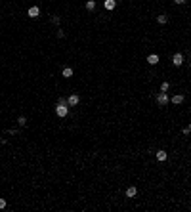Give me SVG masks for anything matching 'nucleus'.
Masks as SVG:
<instances>
[{"instance_id": "nucleus-5", "label": "nucleus", "mask_w": 191, "mask_h": 212, "mask_svg": "<svg viewBox=\"0 0 191 212\" xmlns=\"http://www.w3.org/2000/svg\"><path fill=\"white\" fill-rule=\"evenodd\" d=\"M172 63L176 65V67H180V65L183 63V55H182V54H174V55H172Z\"/></svg>"}, {"instance_id": "nucleus-3", "label": "nucleus", "mask_w": 191, "mask_h": 212, "mask_svg": "<svg viewBox=\"0 0 191 212\" xmlns=\"http://www.w3.org/2000/svg\"><path fill=\"white\" fill-rule=\"evenodd\" d=\"M27 15L29 17H33V19H37L38 15H40V10L37 8V6H33V8H29V12H27Z\"/></svg>"}, {"instance_id": "nucleus-8", "label": "nucleus", "mask_w": 191, "mask_h": 212, "mask_svg": "<svg viewBox=\"0 0 191 212\" xmlns=\"http://www.w3.org/2000/svg\"><path fill=\"white\" fill-rule=\"evenodd\" d=\"M105 10H115V6H117V0H105Z\"/></svg>"}, {"instance_id": "nucleus-12", "label": "nucleus", "mask_w": 191, "mask_h": 212, "mask_svg": "<svg viewBox=\"0 0 191 212\" xmlns=\"http://www.w3.org/2000/svg\"><path fill=\"white\" fill-rule=\"evenodd\" d=\"M166 21H168V17H166V15H164V14H161V15H157V23H161V25H164V23H166Z\"/></svg>"}, {"instance_id": "nucleus-1", "label": "nucleus", "mask_w": 191, "mask_h": 212, "mask_svg": "<svg viewBox=\"0 0 191 212\" xmlns=\"http://www.w3.org/2000/svg\"><path fill=\"white\" fill-rule=\"evenodd\" d=\"M55 113H57V117H61V119H65V117L69 115L67 103H57V107H55Z\"/></svg>"}, {"instance_id": "nucleus-21", "label": "nucleus", "mask_w": 191, "mask_h": 212, "mask_svg": "<svg viewBox=\"0 0 191 212\" xmlns=\"http://www.w3.org/2000/svg\"><path fill=\"white\" fill-rule=\"evenodd\" d=\"M0 142H2V136H0Z\"/></svg>"}, {"instance_id": "nucleus-6", "label": "nucleus", "mask_w": 191, "mask_h": 212, "mask_svg": "<svg viewBox=\"0 0 191 212\" xmlns=\"http://www.w3.org/2000/svg\"><path fill=\"white\" fill-rule=\"evenodd\" d=\"M147 63H149V65H157V63H159V55H157V54H151L149 57H147Z\"/></svg>"}, {"instance_id": "nucleus-19", "label": "nucleus", "mask_w": 191, "mask_h": 212, "mask_svg": "<svg viewBox=\"0 0 191 212\" xmlns=\"http://www.w3.org/2000/svg\"><path fill=\"white\" fill-rule=\"evenodd\" d=\"M185 2H187V0H174V4H180V6L185 4Z\"/></svg>"}, {"instance_id": "nucleus-7", "label": "nucleus", "mask_w": 191, "mask_h": 212, "mask_svg": "<svg viewBox=\"0 0 191 212\" xmlns=\"http://www.w3.org/2000/svg\"><path fill=\"white\" fill-rule=\"evenodd\" d=\"M172 103H174V105H180V103H183V96H182V94H176V96H172Z\"/></svg>"}, {"instance_id": "nucleus-9", "label": "nucleus", "mask_w": 191, "mask_h": 212, "mask_svg": "<svg viewBox=\"0 0 191 212\" xmlns=\"http://www.w3.org/2000/svg\"><path fill=\"white\" fill-rule=\"evenodd\" d=\"M138 189L134 187V185H130V187H126V197H136Z\"/></svg>"}, {"instance_id": "nucleus-17", "label": "nucleus", "mask_w": 191, "mask_h": 212, "mask_svg": "<svg viewBox=\"0 0 191 212\" xmlns=\"http://www.w3.org/2000/svg\"><path fill=\"white\" fill-rule=\"evenodd\" d=\"M57 37H59V38L65 37V31H63V29H57Z\"/></svg>"}, {"instance_id": "nucleus-18", "label": "nucleus", "mask_w": 191, "mask_h": 212, "mask_svg": "<svg viewBox=\"0 0 191 212\" xmlns=\"http://www.w3.org/2000/svg\"><path fill=\"white\" fill-rule=\"evenodd\" d=\"M2 208H6V199H0V210Z\"/></svg>"}, {"instance_id": "nucleus-20", "label": "nucleus", "mask_w": 191, "mask_h": 212, "mask_svg": "<svg viewBox=\"0 0 191 212\" xmlns=\"http://www.w3.org/2000/svg\"><path fill=\"white\" fill-rule=\"evenodd\" d=\"M187 130H189V132H191V124H189V126H187Z\"/></svg>"}, {"instance_id": "nucleus-11", "label": "nucleus", "mask_w": 191, "mask_h": 212, "mask_svg": "<svg viewBox=\"0 0 191 212\" xmlns=\"http://www.w3.org/2000/svg\"><path fill=\"white\" fill-rule=\"evenodd\" d=\"M157 161H166V151H163V149H161V151H157Z\"/></svg>"}, {"instance_id": "nucleus-10", "label": "nucleus", "mask_w": 191, "mask_h": 212, "mask_svg": "<svg viewBox=\"0 0 191 212\" xmlns=\"http://www.w3.org/2000/svg\"><path fill=\"white\" fill-rule=\"evenodd\" d=\"M61 75H63L65 79H71V77H73V69H71V67H65V69L61 71Z\"/></svg>"}, {"instance_id": "nucleus-13", "label": "nucleus", "mask_w": 191, "mask_h": 212, "mask_svg": "<svg viewBox=\"0 0 191 212\" xmlns=\"http://www.w3.org/2000/svg\"><path fill=\"white\" fill-rule=\"evenodd\" d=\"M86 10H88V12L96 10V2H94V0H88V2H86Z\"/></svg>"}, {"instance_id": "nucleus-4", "label": "nucleus", "mask_w": 191, "mask_h": 212, "mask_svg": "<svg viewBox=\"0 0 191 212\" xmlns=\"http://www.w3.org/2000/svg\"><path fill=\"white\" fill-rule=\"evenodd\" d=\"M78 102H80V97H78L77 94H73V96H69V99H67V105L75 107V105H78Z\"/></svg>"}, {"instance_id": "nucleus-14", "label": "nucleus", "mask_w": 191, "mask_h": 212, "mask_svg": "<svg viewBox=\"0 0 191 212\" xmlns=\"http://www.w3.org/2000/svg\"><path fill=\"white\" fill-rule=\"evenodd\" d=\"M168 88H170L168 82H163V84H161V92H168Z\"/></svg>"}, {"instance_id": "nucleus-16", "label": "nucleus", "mask_w": 191, "mask_h": 212, "mask_svg": "<svg viewBox=\"0 0 191 212\" xmlns=\"http://www.w3.org/2000/svg\"><path fill=\"white\" fill-rule=\"evenodd\" d=\"M52 23H54V25H59V15H54V17H52Z\"/></svg>"}, {"instance_id": "nucleus-15", "label": "nucleus", "mask_w": 191, "mask_h": 212, "mask_svg": "<svg viewBox=\"0 0 191 212\" xmlns=\"http://www.w3.org/2000/svg\"><path fill=\"white\" fill-rule=\"evenodd\" d=\"M17 124L19 126H25V124H27V119H25V117H19V119H17Z\"/></svg>"}, {"instance_id": "nucleus-2", "label": "nucleus", "mask_w": 191, "mask_h": 212, "mask_svg": "<svg viewBox=\"0 0 191 212\" xmlns=\"http://www.w3.org/2000/svg\"><path fill=\"white\" fill-rule=\"evenodd\" d=\"M170 99H168V96H166V92H161L159 96H157V103H159V105H166Z\"/></svg>"}]
</instances>
